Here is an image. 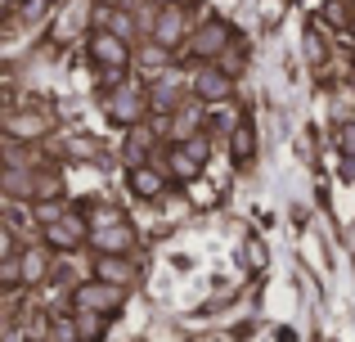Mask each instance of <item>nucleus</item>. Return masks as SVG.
Returning a JSON list of instances; mask_svg holds the SVG:
<instances>
[{"label":"nucleus","mask_w":355,"mask_h":342,"mask_svg":"<svg viewBox=\"0 0 355 342\" xmlns=\"http://www.w3.org/2000/svg\"><path fill=\"white\" fill-rule=\"evenodd\" d=\"M148 144H153V135L144 131V126H130V140H126V158H130V167H139L144 162V153H148Z\"/></svg>","instance_id":"17"},{"label":"nucleus","mask_w":355,"mask_h":342,"mask_svg":"<svg viewBox=\"0 0 355 342\" xmlns=\"http://www.w3.org/2000/svg\"><path fill=\"white\" fill-rule=\"evenodd\" d=\"M180 95H184V86H180V81H175V77H162V81H157V90L148 95V104H153V108H162V113H171Z\"/></svg>","instance_id":"15"},{"label":"nucleus","mask_w":355,"mask_h":342,"mask_svg":"<svg viewBox=\"0 0 355 342\" xmlns=\"http://www.w3.org/2000/svg\"><path fill=\"white\" fill-rule=\"evenodd\" d=\"M171 171L180 176V180H193V176L202 171V158H198V153H193L189 144L180 140V144H175V149H171Z\"/></svg>","instance_id":"13"},{"label":"nucleus","mask_w":355,"mask_h":342,"mask_svg":"<svg viewBox=\"0 0 355 342\" xmlns=\"http://www.w3.org/2000/svg\"><path fill=\"white\" fill-rule=\"evenodd\" d=\"M230 72L225 68H198V77H193V95L202 99V104H220V99H230Z\"/></svg>","instance_id":"8"},{"label":"nucleus","mask_w":355,"mask_h":342,"mask_svg":"<svg viewBox=\"0 0 355 342\" xmlns=\"http://www.w3.org/2000/svg\"><path fill=\"white\" fill-rule=\"evenodd\" d=\"M144 104H148V95L139 86H113V95H108V117H113L117 126H135L139 117H144Z\"/></svg>","instance_id":"4"},{"label":"nucleus","mask_w":355,"mask_h":342,"mask_svg":"<svg viewBox=\"0 0 355 342\" xmlns=\"http://www.w3.org/2000/svg\"><path fill=\"white\" fill-rule=\"evenodd\" d=\"M0 284H5V289H18V284H23V262H18V253H5V262H0Z\"/></svg>","instance_id":"19"},{"label":"nucleus","mask_w":355,"mask_h":342,"mask_svg":"<svg viewBox=\"0 0 355 342\" xmlns=\"http://www.w3.org/2000/svg\"><path fill=\"white\" fill-rule=\"evenodd\" d=\"M18 262H23V284H36V280H45V253H18Z\"/></svg>","instance_id":"18"},{"label":"nucleus","mask_w":355,"mask_h":342,"mask_svg":"<svg viewBox=\"0 0 355 342\" xmlns=\"http://www.w3.org/2000/svg\"><path fill=\"white\" fill-rule=\"evenodd\" d=\"M104 320L108 316H99V311H81L77 307V338L81 342H95L99 334H104Z\"/></svg>","instance_id":"16"},{"label":"nucleus","mask_w":355,"mask_h":342,"mask_svg":"<svg viewBox=\"0 0 355 342\" xmlns=\"http://www.w3.org/2000/svg\"><path fill=\"white\" fill-rule=\"evenodd\" d=\"M351 27H355V18H351Z\"/></svg>","instance_id":"26"},{"label":"nucleus","mask_w":355,"mask_h":342,"mask_svg":"<svg viewBox=\"0 0 355 342\" xmlns=\"http://www.w3.org/2000/svg\"><path fill=\"white\" fill-rule=\"evenodd\" d=\"M342 153H347V158H355V122L342 126Z\"/></svg>","instance_id":"22"},{"label":"nucleus","mask_w":355,"mask_h":342,"mask_svg":"<svg viewBox=\"0 0 355 342\" xmlns=\"http://www.w3.org/2000/svg\"><path fill=\"white\" fill-rule=\"evenodd\" d=\"M5 342H27V334H18V329H9V334H5Z\"/></svg>","instance_id":"24"},{"label":"nucleus","mask_w":355,"mask_h":342,"mask_svg":"<svg viewBox=\"0 0 355 342\" xmlns=\"http://www.w3.org/2000/svg\"><path fill=\"white\" fill-rule=\"evenodd\" d=\"M86 239H90V225L81 216H68V212H63L54 225H45V243L59 248V253H77Z\"/></svg>","instance_id":"5"},{"label":"nucleus","mask_w":355,"mask_h":342,"mask_svg":"<svg viewBox=\"0 0 355 342\" xmlns=\"http://www.w3.org/2000/svg\"><path fill=\"white\" fill-rule=\"evenodd\" d=\"M162 176H157L153 167H144V162H139V167H130V189L139 194V198H157V194H162Z\"/></svg>","instance_id":"11"},{"label":"nucleus","mask_w":355,"mask_h":342,"mask_svg":"<svg viewBox=\"0 0 355 342\" xmlns=\"http://www.w3.org/2000/svg\"><path fill=\"white\" fill-rule=\"evenodd\" d=\"M81 311H99V316H117L121 311V284H108V280H90V284H77L72 293Z\"/></svg>","instance_id":"2"},{"label":"nucleus","mask_w":355,"mask_h":342,"mask_svg":"<svg viewBox=\"0 0 355 342\" xmlns=\"http://www.w3.org/2000/svg\"><path fill=\"white\" fill-rule=\"evenodd\" d=\"M184 32H189V18H184V9H180V5L157 9V18H153V41H157V45L175 50V45L184 41Z\"/></svg>","instance_id":"6"},{"label":"nucleus","mask_w":355,"mask_h":342,"mask_svg":"<svg viewBox=\"0 0 355 342\" xmlns=\"http://www.w3.org/2000/svg\"><path fill=\"white\" fill-rule=\"evenodd\" d=\"M239 63H243V59H239V54H234V50H230V54H225V63H220V68H225V72H230V77H234V72H239Z\"/></svg>","instance_id":"23"},{"label":"nucleus","mask_w":355,"mask_h":342,"mask_svg":"<svg viewBox=\"0 0 355 342\" xmlns=\"http://www.w3.org/2000/svg\"><path fill=\"white\" fill-rule=\"evenodd\" d=\"M225 41H230V23L207 18V23H202L198 32L189 36V50L198 54V59H216V54H225Z\"/></svg>","instance_id":"7"},{"label":"nucleus","mask_w":355,"mask_h":342,"mask_svg":"<svg viewBox=\"0 0 355 342\" xmlns=\"http://www.w3.org/2000/svg\"><path fill=\"white\" fill-rule=\"evenodd\" d=\"M90 63L104 72L108 86H121V77H126V68H130L126 36H117L113 27H95V36H90Z\"/></svg>","instance_id":"1"},{"label":"nucleus","mask_w":355,"mask_h":342,"mask_svg":"<svg viewBox=\"0 0 355 342\" xmlns=\"http://www.w3.org/2000/svg\"><path fill=\"white\" fill-rule=\"evenodd\" d=\"M59 216H63V203H59V198H45V203H36V221H41V225H54Z\"/></svg>","instance_id":"20"},{"label":"nucleus","mask_w":355,"mask_h":342,"mask_svg":"<svg viewBox=\"0 0 355 342\" xmlns=\"http://www.w3.org/2000/svg\"><path fill=\"white\" fill-rule=\"evenodd\" d=\"M230 153H234L239 167H248L252 153H257V131H252V122H234V135H230Z\"/></svg>","instance_id":"10"},{"label":"nucleus","mask_w":355,"mask_h":342,"mask_svg":"<svg viewBox=\"0 0 355 342\" xmlns=\"http://www.w3.org/2000/svg\"><path fill=\"white\" fill-rule=\"evenodd\" d=\"M279 342H297V334H293V329H284V334H279Z\"/></svg>","instance_id":"25"},{"label":"nucleus","mask_w":355,"mask_h":342,"mask_svg":"<svg viewBox=\"0 0 355 342\" xmlns=\"http://www.w3.org/2000/svg\"><path fill=\"white\" fill-rule=\"evenodd\" d=\"M5 131H9V140H36V135L50 131V122H45L41 113H9Z\"/></svg>","instance_id":"9"},{"label":"nucleus","mask_w":355,"mask_h":342,"mask_svg":"<svg viewBox=\"0 0 355 342\" xmlns=\"http://www.w3.org/2000/svg\"><path fill=\"white\" fill-rule=\"evenodd\" d=\"M166 63H171V54H166V45H153V50H144V68H148V72H162Z\"/></svg>","instance_id":"21"},{"label":"nucleus","mask_w":355,"mask_h":342,"mask_svg":"<svg viewBox=\"0 0 355 342\" xmlns=\"http://www.w3.org/2000/svg\"><path fill=\"white\" fill-rule=\"evenodd\" d=\"M5 194H9V198H32V194H36V176L23 171V167H9L5 171Z\"/></svg>","instance_id":"14"},{"label":"nucleus","mask_w":355,"mask_h":342,"mask_svg":"<svg viewBox=\"0 0 355 342\" xmlns=\"http://www.w3.org/2000/svg\"><path fill=\"white\" fill-rule=\"evenodd\" d=\"M99 280L121 284V289H126V284L135 280V271H130V266L121 262V253H104V257H99Z\"/></svg>","instance_id":"12"},{"label":"nucleus","mask_w":355,"mask_h":342,"mask_svg":"<svg viewBox=\"0 0 355 342\" xmlns=\"http://www.w3.org/2000/svg\"><path fill=\"white\" fill-rule=\"evenodd\" d=\"M90 243H95L99 253H126V248H130L126 221H121L117 212H99V216H95V230H90Z\"/></svg>","instance_id":"3"}]
</instances>
